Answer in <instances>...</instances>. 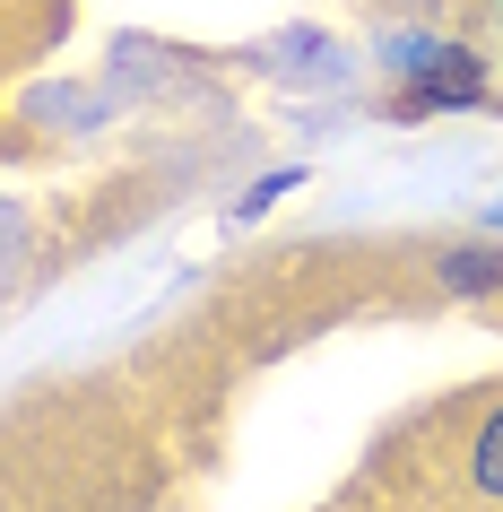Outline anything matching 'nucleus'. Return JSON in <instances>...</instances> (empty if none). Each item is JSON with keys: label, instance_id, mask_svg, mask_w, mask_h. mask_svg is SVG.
<instances>
[{"label": "nucleus", "instance_id": "1", "mask_svg": "<svg viewBox=\"0 0 503 512\" xmlns=\"http://www.w3.org/2000/svg\"><path fill=\"white\" fill-rule=\"evenodd\" d=\"M408 122L417 113H469L486 105V70H477V53H460V44H408L399 53V96H391Z\"/></svg>", "mask_w": 503, "mask_h": 512}, {"label": "nucleus", "instance_id": "3", "mask_svg": "<svg viewBox=\"0 0 503 512\" xmlns=\"http://www.w3.org/2000/svg\"><path fill=\"white\" fill-rule=\"evenodd\" d=\"M469 478H477V495H503V408L477 426V452H469Z\"/></svg>", "mask_w": 503, "mask_h": 512}, {"label": "nucleus", "instance_id": "2", "mask_svg": "<svg viewBox=\"0 0 503 512\" xmlns=\"http://www.w3.org/2000/svg\"><path fill=\"white\" fill-rule=\"evenodd\" d=\"M443 287L451 296H486V287H503V252H486V243H460L443 261Z\"/></svg>", "mask_w": 503, "mask_h": 512}, {"label": "nucleus", "instance_id": "4", "mask_svg": "<svg viewBox=\"0 0 503 512\" xmlns=\"http://www.w3.org/2000/svg\"><path fill=\"white\" fill-rule=\"evenodd\" d=\"M278 191H295V174H261V183H252V191L235 200V217H261L269 200H278Z\"/></svg>", "mask_w": 503, "mask_h": 512}]
</instances>
